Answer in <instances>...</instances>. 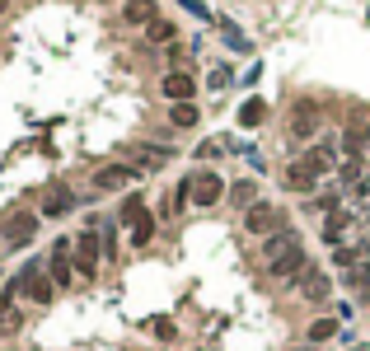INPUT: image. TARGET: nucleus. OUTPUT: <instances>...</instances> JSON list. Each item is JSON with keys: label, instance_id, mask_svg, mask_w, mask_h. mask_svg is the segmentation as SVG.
I'll return each instance as SVG.
<instances>
[{"label": "nucleus", "instance_id": "f257e3e1", "mask_svg": "<svg viewBox=\"0 0 370 351\" xmlns=\"http://www.w3.org/2000/svg\"><path fill=\"white\" fill-rule=\"evenodd\" d=\"M262 267H267V276H277V281L305 272L309 262H305V248H300V234L295 229H277L272 239H262Z\"/></svg>", "mask_w": 370, "mask_h": 351}, {"label": "nucleus", "instance_id": "f03ea898", "mask_svg": "<svg viewBox=\"0 0 370 351\" xmlns=\"http://www.w3.org/2000/svg\"><path fill=\"white\" fill-rule=\"evenodd\" d=\"M15 290H24L29 300H38V305H47L52 295H57V281L47 276V267L43 262H29L24 272H19V281H15Z\"/></svg>", "mask_w": 370, "mask_h": 351}, {"label": "nucleus", "instance_id": "7ed1b4c3", "mask_svg": "<svg viewBox=\"0 0 370 351\" xmlns=\"http://www.w3.org/2000/svg\"><path fill=\"white\" fill-rule=\"evenodd\" d=\"M187 197H192V206H216V201L225 197V178L211 173V169H206V173H192V178H187Z\"/></svg>", "mask_w": 370, "mask_h": 351}, {"label": "nucleus", "instance_id": "20e7f679", "mask_svg": "<svg viewBox=\"0 0 370 351\" xmlns=\"http://www.w3.org/2000/svg\"><path fill=\"white\" fill-rule=\"evenodd\" d=\"M244 225H248V234H277V229H286V215L277 211V206H267V201H253L248 206V215H244Z\"/></svg>", "mask_w": 370, "mask_h": 351}, {"label": "nucleus", "instance_id": "39448f33", "mask_svg": "<svg viewBox=\"0 0 370 351\" xmlns=\"http://www.w3.org/2000/svg\"><path fill=\"white\" fill-rule=\"evenodd\" d=\"M99 258H104L99 229H85V234H76V272H80V276H94V272H99Z\"/></svg>", "mask_w": 370, "mask_h": 351}, {"label": "nucleus", "instance_id": "423d86ee", "mask_svg": "<svg viewBox=\"0 0 370 351\" xmlns=\"http://www.w3.org/2000/svg\"><path fill=\"white\" fill-rule=\"evenodd\" d=\"M71 253H76V244H71V239H57V244H52V267H47V272H52V281H57V286H71V276H76Z\"/></svg>", "mask_w": 370, "mask_h": 351}, {"label": "nucleus", "instance_id": "0eeeda50", "mask_svg": "<svg viewBox=\"0 0 370 351\" xmlns=\"http://www.w3.org/2000/svg\"><path fill=\"white\" fill-rule=\"evenodd\" d=\"M328 290H333L328 272H319V267H305V272H300V295H305L309 305H319V300H328Z\"/></svg>", "mask_w": 370, "mask_h": 351}, {"label": "nucleus", "instance_id": "6e6552de", "mask_svg": "<svg viewBox=\"0 0 370 351\" xmlns=\"http://www.w3.org/2000/svg\"><path fill=\"white\" fill-rule=\"evenodd\" d=\"M300 164H305L314 178H324V173H333V169H338V150H333V145H314V150L300 155Z\"/></svg>", "mask_w": 370, "mask_h": 351}, {"label": "nucleus", "instance_id": "1a4fd4ad", "mask_svg": "<svg viewBox=\"0 0 370 351\" xmlns=\"http://www.w3.org/2000/svg\"><path fill=\"white\" fill-rule=\"evenodd\" d=\"M192 94H197V85H192L187 71H169V76H164V99H173V103H192Z\"/></svg>", "mask_w": 370, "mask_h": 351}, {"label": "nucleus", "instance_id": "9d476101", "mask_svg": "<svg viewBox=\"0 0 370 351\" xmlns=\"http://www.w3.org/2000/svg\"><path fill=\"white\" fill-rule=\"evenodd\" d=\"M131 178H136V169L108 164V169H99V173H94V187H104V192H118V187H127Z\"/></svg>", "mask_w": 370, "mask_h": 351}, {"label": "nucleus", "instance_id": "9b49d317", "mask_svg": "<svg viewBox=\"0 0 370 351\" xmlns=\"http://www.w3.org/2000/svg\"><path fill=\"white\" fill-rule=\"evenodd\" d=\"M33 234H38V211H19L10 225H5V239L10 244H29Z\"/></svg>", "mask_w": 370, "mask_h": 351}, {"label": "nucleus", "instance_id": "f8f14e48", "mask_svg": "<svg viewBox=\"0 0 370 351\" xmlns=\"http://www.w3.org/2000/svg\"><path fill=\"white\" fill-rule=\"evenodd\" d=\"M333 262H338V272H347V267H356V262H370V244H366V239L338 244V248H333Z\"/></svg>", "mask_w": 370, "mask_h": 351}, {"label": "nucleus", "instance_id": "ddd939ff", "mask_svg": "<svg viewBox=\"0 0 370 351\" xmlns=\"http://www.w3.org/2000/svg\"><path fill=\"white\" fill-rule=\"evenodd\" d=\"M347 229H352V215H347V211H328V220H324V239H328V244L338 248L342 239H347Z\"/></svg>", "mask_w": 370, "mask_h": 351}, {"label": "nucleus", "instance_id": "4468645a", "mask_svg": "<svg viewBox=\"0 0 370 351\" xmlns=\"http://www.w3.org/2000/svg\"><path fill=\"white\" fill-rule=\"evenodd\" d=\"M314 183H319V178H314V173H309L300 159L286 169V187H291V192H314Z\"/></svg>", "mask_w": 370, "mask_h": 351}, {"label": "nucleus", "instance_id": "2eb2a0df", "mask_svg": "<svg viewBox=\"0 0 370 351\" xmlns=\"http://www.w3.org/2000/svg\"><path fill=\"white\" fill-rule=\"evenodd\" d=\"M71 206H76V197H71L66 187H52V192H47V201H43V215H66Z\"/></svg>", "mask_w": 370, "mask_h": 351}, {"label": "nucleus", "instance_id": "dca6fc26", "mask_svg": "<svg viewBox=\"0 0 370 351\" xmlns=\"http://www.w3.org/2000/svg\"><path fill=\"white\" fill-rule=\"evenodd\" d=\"M122 19H127V24H150V19H155V0H127Z\"/></svg>", "mask_w": 370, "mask_h": 351}, {"label": "nucleus", "instance_id": "f3484780", "mask_svg": "<svg viewBox=\"0 0 370 351\" xmlns=\"http://www.w3.org/2000/svg\"><path fill=\"white\" fill-rule=\"evenodd\" d=\"M262 117H267V103H262V99H244V103H239V127H258Z\"/></svg>", "mask_w": 370, "mask_h": 351}, {"label": "nucleus", "instance_id": "a211bd4d", "mask_svg": "<svg viewBox=\"0 0 370 351\" xmlns=\"http://www.w3.org/2000/svg\"><path fill=\"white\" fill-rule=\"evenodd\" d=\"M314 127H319L314 108H295V117H291V136H314Z\"/></svg>", "mask_w": 370, "mask_h": 351}, {"label": "nucleus", "instance_id": "6ab92c4d", "mask_svg": "<svg viewBox=\"0 0 370 351\" xmlns=\"http://www.w3.org/2000/svg\"><path fill=\"white\" fill-rule=\"evenodd\" d=\"M328 337H338V319H314L309 323V342H328Z\"/></svg>", "mask_w": 370, "mask_h": 351}, {"label": "nucleus", "instance_id": "aec40b11", "mask_svg": "<svg viewBox=\"0 0 370 351\" xmlns=\"http://www.w3.org/2000/svg\"><path fill=\"white\" fill-rule=\"evenodd\" d=\"M342 281H347V286H356V290H366V286H370V262H356V267H347V272H342Z\"/></svg>", "mask_w": 370, "mask_h": 351}, {"label": "nucleus", "instance_id": "412c9836", "mask_svg": "<svg viewBox=\"0 0 370 351\" xmlns=\"http://www.w3.org/2000/svg\"><path fill=\"white\" fill-rule=\"evenodd\" d=\"M150 234H155V215L145 211L136 225H131V244H150Z\"/></svg>", "mask_w": 370, "mask_h": 351}, {"label": "nucleus", "instance_id": "4be33fe9", "mask_svg": "<svg viewBox=\"0 0 370 351\" xmlns=\"http://www.w3.org/2000/svg\"><path fill=\"white\" fill-rule=\"evenodd\" d=\"M169 122H173V127H197V108H192V103H173Z\"/></svg>", "mask_w": 370, "mask_h": 351}, {"label": "nucleus", "instance_id": "5701e85b", "mask_svg": "<svg viewBox=\"0 0 370 351\" xmlns=\"http://www.w3.org/2000/svg\"><path fill=\"white\" fill-rule=\"evenodd\" d=\"M253 192H258V187H253V183H248V178H244V183H234V187H230V201H234V206H244V211H248V206H253Z\"/></svg>", "mask_w": 370, "mask_h": 351}, {"label": "nucleus", "instance_id": "b1692460", "mask_svg": "<svg viewBox=\"0 0 370 351\" xmlns=\"http://www.w3.org/2000/svg\"><path fill=\"white\" fill-rule=\"evenodd\" d=\"M141 215H145V201H141V197H127L122 201V220H127V225H136Z\"/></svg>", "mask_w": 370, "mask_h": 351}, {"label": "nucleus", "instance_id": "393cba45", "mask_svg": "<svg viewBox=\"0 0 370 351\" xmlns=\"http://www.w3.org/2000/svg\"><path fill=\"white\" fill-rule=\"evenodd\" d=\"M164 159H169V150H136V164L141 169H159Z\"/></svg>", "mask_w": 370, "mask_h": 351}, {"label": "nucleus", "instance_id": "a878e982", "mask_svg": "<svg viewBox=\"0 0 370 351\" xmlns=\"http://www.w3.org/2000/svg\"><path fill=\"white\" fill-rule=\"evenodd\" d=\"M342 145H347V155H361V145H366V136H361V131H347V136H342Z\"/></svg>", "mask_w": 370, "mask_h": 351}, {"label": "nucleus", "instance_id": "bb28decb", "mask_svg": "<svg viewBox=\"0 0 370 351\" xmlns=\"http://www.w3.org/2000/svg\"><path fill=\"white\" fill-rule=\"evenodd\" d=\"M169 38H173V24H164V19H159V24L150 29V43H169Z\"/></svg>", "mask_w": 370, "mask_h": 351}, {"label": "nucleus", "instance_id": "cd10ccee", "mask_svg": "<svg viewBox=\"0 0 370 351\" xmlns=\"http://www.w3.org/2000/svg\"><path fill=\"white\" fill-rule=\"evenodd\" d=\"M211 85H216V89H225V85H230V71H225V66H220V71H211Z\"/></svg>", "mask_w": 370, "mask_h": 351}, {"label": "nucleus", "instance_id": "c85d7f7f", "mask_svg": "<svg viewBox=\"0 0 370 351\" xmlns=\"http://www.w3.org/2000/svg\"><path fill=\"white\" fill-rule=\"evenodd\" d=\"M5 5H10V0H0V15H5Z\"/></svg>", "mask_w": 370, "mask_h": 351}, {"label": "nucleus", "instance_id": "c756f323", "mask_svg": "<svg viewBox=\"0 0 370 351\" xmlns=\"http://www.w3.org/2000/svg\"><path fill=\"white\" fill-rule=\"evenodd\" d=\"M366 141H370V127H366Z\"/></svg>", "mask_w": 370, "mask_h": 351}, {"label": "nucleus", "instance_id": "7c9ffc66", "mask_svg": "<svg viewBox=\"0 0 370 351\" xmlns=\"http://www.w3.org/2000/svg\"><path fill=\"white\" fill-rule=\"evenodd\" d=\"M305 351H314V347H305Z\"/></svg>", "mask_w": 370, "mask_h": 351}, {"label": "nucleus", "instance_id": "2f4dec72", "mask_svg": "<svg viewBox=\"0 0 370 351\" xmlns=\"http://www.w3.org/2000/svg\"><path fill=\"white\" fill-rule=\"evenodd\" d=\"M104 5H108V0H104Z\"/></svg>", "mask_w": 370, "mask_h": 351}]
</instances>
